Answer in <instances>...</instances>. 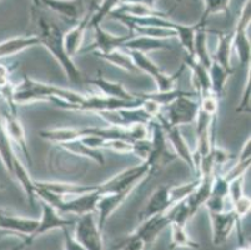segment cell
<instances>
[{
    "label": "cell",
    "mask_w": 251,
    "mask_h": 250,
    "mask_svg": "<svg viewBox=\"0 0 251 250\" xmlns=\"http://www.w3.org/2000/svg\"><path fill=\"white\" fill-rule=\"evenodd\" d=\"M34 15H35V27L38 30L36 35L34 36L38 38L39 45L47 48L48 52L60 64L70 82L74 84H79V85L84 84L85 79H84L83 73L75 65L73 58H70L65 52V47H64L65 31H63L60 25L55 20L48 18L44 13L39 11Z\"/></svg>",
    "instance_id": "6da1fadb"
},
{
    "label": "cell",
    "mask_w": 251,
    "mask_h": 250,
    "mask_svg": "<svg viewBox=\"0 0 251 250\" xmlns=\"http://www.w3.org/2000/svg\"><path fill=\"white\" fill-rule=\"evenodd\" d=\"M149 132L151 134V139H150L151 146H150L149 155L144 163H147V165L149 167L150 175H154L157 171L165 168L171 162H174L176 159V155L171 150L165 133L156 119L149 123Z\"/></svg>",
    "instance_id": "7a4b0ae2"
},
{
    "label": "cell",
    "mask_w": 251,
    "mask_h": 250,
    "mask_svg": "<svg viewBox=\"0 0 251 250\" xmlns=\"http://www.w3.org/2000/svg\"><path fill=\"white\" fill-rule=\"evenodd\" d=\"M193 95H182L164 107L165 111L161 113L166 121L174 127H184L195 123L200 111L199 99Z\"/></svg>",
    "instance_id": "3957f363"
},
{
    "label": "cell",
    "mask_w": 251,
    "mask_h": 250,
    "mask_svg": "<svg viewBox=\"0 0 251 250\" xmlns=\"http://www.w3.org/2000/svg\"><path fill=\"white\" fill-rule=\"evenodd\" d=\"M133 59L134 64L138 68L139 72H143L145 74L150 75L155 80L157 86V91H169L175 89V83L181 77L186 65L182 64L181 68L174 73V74H166L159 68V65L154 63L151 59L148 56V54H143L139 52H127Z\"/></svg>",
    "instance_id": "277c9868"
},
{
    "label": "cell",
    "mask_w": 251,
    "mask_h": 250,
    "mask_svg": "<svg viewBox=\"0 0 251 250\" xmlns=\"http://www.w3.org/2000/svg\"><path fill=\"white\" fill-rule=\"evenodd\" d=\"M148 176H150L149 167L147 165V163L143 162L141 164L120 171L105 183L98 185V192L100 194H111V193L120 192V190H134Z\"/></svg>",
    "instance_id": "5b68a950"
},
{
    "label": "cell",
    "mask_w": 251,
    "mask_h": 250,
    "mask_svg": "<svg viewBox=\"0 0 251 250\" xmlns=\"http://www.w3.org/2000/svg\"><path fill=\"white\" fill-rule=\"evenodd\" d=\"M36 226H38V219L20 217V215L0 209V234H8V235L22 238L23 244L19 247V250L31 244L30 239L35 233Z\"/></svg>",
    "instance_id": "8992f818"
},
{
    "label": "cell",
    "mask_w": 251,
    "mask_h": 250,
    "mask_svg": "<svg viewBox=\"0 0 251 250\" xmlns=\"http://www.w3.org/2000/svg\"><path fill=\"white\" fill-rule=\"evenodd\" d=\"M251 22V0H246L243 9L240 11L239 19H237L236 27L234 31V39H232V48L237 54V59L240 61L241 66L250 68L251 58V45L250 39L248 35V28Z\"/></svg>",
    "instance_id": "52a82bcc"
},
{
    "label": "cell",
    "mask_w": 251,
    "mask_h": 250,
    "mask_svg": "<svg viewBox=\"0 0 251 250\" xmlns=\"http://www.w3.org/2000/svg\"><path fill=\"white\" fill-rule=\"evenodd\" d=\"M75 239L85 250H105L102 230L98 226L95 213L80 215L75 222Z\"/></svg>",
    "instance_id": "ba28073f"
},
{
    "label": "cell",
    "mask_w": 251,
    "mask_h": 250,
    "mask_svg": "<svg viewBox=\"0 0 251 250\" xmlns=\"http://www.w3.org/2000/svg\"><path fill=\"white\" fill-rule=\"evenodd\" d=\"M210 222H211V230H213V244L215 247H221L229 240L235 228L239 230V242L243 244V231H241V222L237 219L235 213L230 210L220 213H209Z\"/></svg>",
    "instance_id": "9c48e42d"
},
{
    "label": "cell",
    "mask_w": 251,
    "mask_h": 250,
    "mask_svg": "<svg viewBox=\"0 0 251 250\" xmlns=\"http://www.w3.org/2000/svg\"><path fill=\"white\" fill-rule=\"evenodd\" d=\"M0 118H1V123L5 129L6 135L10 139L13 146L17 145L19 150L22 151L29 164L31 165L33 160H31L30 151H29L28 140H26V134H25L24 127H23L22 121L18 118V113L14 110H10L8 107H4L0 113Z\"/></svg>",
    "instance_id": "30bf717a"
},
{
    "label": "cell",
    "mask_w": 251,
    "mask_h": 250,
    "mask_svg": "<svg viewBox=\"0 0 251 250\" xmlns=\"http://www.w3.org/2000/svg\"><path fill=\"white\" fill-rule=\"evenodd\" d=\"M155 119L160 123L161 128H163L164 133H165L166 139H168L169 145H170L171 150L174 151V154L176 155V158H180L182 162L186 163V165H188L189 168L195 173V164H194L193 151L189 148L188 143L185 140V138L182 137L181 130L177 127H174V125L169 124L168 121L164 119V116L161 115V113Z\"/></svg>",
    "instance_id": "8fae6325"
},
{
    "label": "cell",
    "mask_w": 251,
    "mask_h": 250,
    "mask_svg": "<svg viewBox=\"0 0 251 250\" xmlns=\"http://www.w3.org/2000/svg\"><path fill=\"white\" fill-rule=\"evenodd\" d=\"M95 31L94 41L88 47L81 48L79 54H88V53H109L116 49H123L129 39L133 38L135 34L130 33L129 35H114L105 29L101 25H97L93 28Z\"/></svg>",
    "instance_id": "7c38bea8"
},
{
    "label": "cell",
    "mask_w": 251,
    "mask_h": 250,
    "mask_svg": "<svg viewBox=\"0 0 251 250\" xmlns=\"http://www.w3.org/2000/svg\"><path fill=\"white\" fill-rule=\"evenodd\" d=\"M141 104V99L134 100V102H126V100L115 99L104 95H89L84 98L83 102L76 107L72 108L73 111H89V113H98V111H105V110H116L122 108H133Z\"/></svg>",
    "instance_id": "4fadbf2b"
},
{
    "label": "cell",
    "mask_w": 251,
    "mask_h": 250,
    "mask_svg": "<svg viewBox=\"0 0 251 250\" xmlns=\"http://www.w3.org/2000/svg\"><path fill=\"white\" fill-rule=\"evenodd\" d=\"M40 203H42V217L38 220V226H36L35 233L31 237L30 243H33L36 238L48 233V231L55 230V229L63 230V229L70 228L75 224L74 220L64 218L63 214L59 213L52 205L45 203V201H40Z\"/></svg>",
    "instance_id": "5bb4252c"
},
{
    "label": "cell",
    "mask_w": 251,
    "mask_h": 250,
    "mask_svg": "<svg viewBox=\"0 0 251 250\" xmlns=\"http://www.w3.org/2000/svg\"><path fill=\"white\" fill-rule=\"evenodd\" d=\"M42 6L58 14L65 22L76 24L86 14L84 0H40Z\"/></svg>",
    "instance_id": "9a60e30c"
},
{
    "label": "cell",
    "mask_w": 251,
    "mask_h": 250,
    "mask_svg": "<svg viewBox=\"0 0 251 250\" xmlns=\"http://www.w3.org/2000/svg\"><path fill=\"white\" fill-rule=\"evenodd\" d=\"M133 192V189H126L111 193V194H100V199L97 204V210H95V213L98 214L97 222L100 230H104L105 224L109 220L110 215L122 206V204L129 198Z\"/></svg>",
    "instance_id": "2e32d148"
},
{
    "label": "cell",
    "mask_w": 251,
    "mask_h": 250,
    "mask_svg": "<svg viewBox=\"0 0 251 250\" xmlns=\"http://www.w3.org/2000/svg\"><path fill=\"white\" fill-rule=\"evenodd\" d=\"M140 223L141 224L134 231L133 235L143 240L144 244L147 245L148 248L156 242L159 235L163 233L164 229L170 225L171 222L169 215L165 213V214H157L154 215V217L148 218V219L143 220Z\"/></svg>",
    "instance_id": "e0dca14e"
},
{
    "label": "cell",
    "mask_w": 251,
    "mask_h": 250,
    "mask_svg": "<svg viewBox=\"0 0 251 250\" xmlns=\"http://www.w3.org/2000/svg\"><path fill=\"white\" fill-rule=\"evenodd\" d=\"M94 8L95 5L91 6L89 13H86L76 24H74V27L70 30L65 31V34H64V47H65V52L70 58L79 54V52L83 48L84 36L89 29V20H90L91 13H93Z\"/></svg>",
    "instance_id": "ac0fdd59"
},
{
    "label": "cell",
    "mask_w": 251,
    "mask_h": 250,
    "mask_svg": "<svg viewBox=\"0 0 251 250\" xmlns=\"http://www.w3.org/2000/svg\"><path fill=\"white\" fill-rule=\"evenodd\" d=\"M184 64L186 65V68L191 70V74H193L191 80H193V85L195 88V95L199 98V100L201 99L202 96L213 93V90H211V82H210L209 68L199 63L191 55H185Z\"/></svg>",
    "instance_id": "d6986e66"
},
{
    "label": "cell",
    "mask_w": 251,
    "mask_h": 250,
    "mask_svg": "<svg viewBox=\"0 0 251 250\" xmlns=\"http://www.w3.org/2000/svg\"><path fill=\"white\" fill-rule=\"evenodd\" d=\"M171 206L173 204H171L170 196H169V185H161V187L156 188L150 195V198L148 199L147 204L144 205L143 210L139 214V220L143 222L154 215L165 214Z\"/></svg>",
    "instance_id": "ffe728a7"
},
{
    "label": "cell",
    "mask_w": 251,
    "mask_h": 250,
    "mask_svg": "<svg viewBox=\"0 0 251 250\" xmlns=\"http://www.w3.org/2000/svg\"><path fill=\"white\" fill-rule=\"evenodd\" d=\"M90 83L91 85H94L95 88L99 89L100 94L104 96H109V98H115V99L126 100V102H134V100H139L134 93H130L124 88L122 83L110 82L106 78L102 77L101 74L98 73V75L93 79L86 80Z\"/></svg>",
    "instance_id": "44dd1931"
},
{
    "label": "cell",
    "mask_w": 251,
    "mask_h": 250,
    "mask_svg": "<svg viewBox=\"0 0 251 250\" xmlns=\"http://www.w3.org/2000/svg\"><path fill=\"white\" fill-rule=\"evenodd\" d=\"M38 187L48 190V192L60 196V198L68 199L73 196L83 195L86 193H91L98 189V185H80L72 184V183H58V182H35Z\"/></svg>",
    "instance_id": "7402d4cb"
},
{
    "label": "cell",
    "mask_w": 251,
    "mask_h": 250,
    "mask_svg": "<svg viewBox=\"0 0 251 250\" xmlns=\"http://www.w3.org/2000/svg\"><path fill=\"white\" fill-rule=\"evenodd\" d=\"M123 49H126L127 52H139L143 54H148V53L156 52V50H170L171 45L169 44L168 40L134 35L125 43Z\"/></svg>",
    "instance_id": "603a6c76"
},
{
    "label": "cell",
    "mask_w": 251,
    "mask_h": 250,
    "mask_svg": "<svg viewBox=\"0 0 251 250\" xmlns=\"http://www.w3.org/2000/svg\"><path fill=\"white\" fill-rule=\"evenodd\" d=\"M218 44H216L215 53L213 56V60L220 64L223 68L227 70H234L231 66V54H232V39H234V31H220L218 33Z\"/></svg>",
    "instance_id": "cb8c5ba5"
},
{
    "label": "cell",
    "mask_w": 251,
    "mask_h": 250,
    "mask_svg": "<svg viewBox=\"0 0 251 250\" xmlns=\"http://www.w3.org/2000/svg\"><path fill=\"white\" fill-rule=\"evenodd\" d=\"M198 24V29L194 35V47H193V56L196 60L209 68L211 61H213V56L210 54L209 50V43H207V31L206 25L201 24V23H196Z\"/></svg>",
    "instance_id": "d4e9b609"
},
{
    "label": "cell",
    "mask_w": 251,
    "mask_h": 250,
    "mask_svg": "<svg viewBox=\"0 0 251 250\" xmlns=\"http://www.w3.org/2000/svg\"><path fill=\"white\" fill-rule=\"evenodd\" d=\"M35 45H39V40L34 35L17 36V38L1 41L0 43V60L9 58V56H14L15 54H19V53L24 52L25 49L33 48Z\"/></svg>",
    "instance_id": "484cf974"
},
{
    "label": "cell",
    "mask_w": 251,
    "mask_h": 250,
    "mask_svg": "<svg viewBox=\"0 0 251 250\" xmlns=\"http://www.w3.org/2000/svg\"><path fill=\"white\" fill-rule=\"evenodd\" d=\"M98 58L102 59L106 63L111 64V65L116 66V68L125 70L127 73H131V74H136L139 73L138 68L134 64L133 59L130 56V54L127 52H124L123 49H116L113 52L109 53H94Z\"/></svg>",
    "instance_id": "4316f807"
},
{
    "label": "cell",
    "mask_w": 251,
    "mask_h": 250,
    "mask_svg": "<svg viewBox=\"0 0 251 250\" xmlns=\"http://www.w3.org/2000/svg\"><path fill=\"white\" fill-rule=\"evenodd\" d=\"M234 70H227V69L223 68L220 64L216 61H211L209 66V74H210V82H211V90H213L214 95L220 99L223 98L224 91L226 88L227 79L232 75Z\"/></svg>",
    "instance_id": "83f0119b"
},
{
    "label": "cell",
    "mask_w": 251,
    "mask_h": 250,
    "mask_svg": "<svg viewBox=\"0 0 251 250\" xmlns=\"http://www.w3.org/2000/svg\"><path fill=\"white\" fill-rule=\"evenodd\" d=\"M114 11L120 14H126L129 17L134 18H168L171 13V11H161L156 8H151V6L141 5V4H119V6Z\"/></svg>",
    "instance_id": "f1b7e54d"
},
{
    "label": "cell",
    "mask_w": 251,
    "mask_h": 250,
    "mask_svg": "<svg viewBox=\"0 0 251 250\" xmlns=\"http://www.w3.org/2000/svg\"><path fill=\"white\" fill-rule=\"evenodd\" d=\"M170 231H171V239H170V247L169 249H199L200 243H198L196 240H194L193 238L189 235V233L186 231V228L179 224L170 223Z\"/></svg>",
    "instance_id": "f546056e"
},
{
    "label": "cell",
    "mask_w": 251,
    "mask_h": 250,
    "mask_svg": "<svg viewBox=\"0 0 251 250\" xmlns=\"http://www.w3.org/2000/svg\"><path fill=\"white\" fill-rule=\"evenodd\" d=\"M61 149H64L65 151H68L69 154L73 155H77V157H84L86 159H90L93 162H95L97 164L99 165H104L105 163V158L104 155L101 154V151L100 150H94V149H90L88 146L84 145L79 139L76 140L69 141V143H64L60 144Z\"/></svg>",
    "instance_id": "4dcf8cb0"
},
{
    "label": "cell",
    "mask_w": 251,
    "mask_h": 250,
    "mask_svg": "<svg viewBox=\"0 0 251 250\" xmlns=\"http://www.w3.org/2000/svg\"><path fill=\"white\" fill-rule=\"evenodd\" d=\"M0 158H1V162H3L6 171L11 175L13 168H14V163L18 159V155L15 154L14 146H13L10 139L6 135L3 123H1V118H0Z\"/></svg>",
    "instance_id": "1f68e13d"
},
{
    "label": "cell",
    "mask_w": 251,
    "mask_h": 250,
    "mask_svg": "<svg viewBox=\"0 0 251 250\" xmlns=\"http://www.w3.org/2000/svg\"><path fill=\"white\" fill-rule=\"evenodd\" d=\"M127 29L130 30V33L139 36H148V38L161 39V40H169V39L176 38V33L173 29H166V28L136 27V25H131V27H127Z\"/></svg>",
    "instance_id": "d6a6232c"
},
{
    "label": "cell",
    "mask_w": 251,
    "mask_h": 250,
    "mask_svg": "<svg viewBox=\"0 0 251 250\" xmlns=\"http://www.w3.org/2000/svg\"><path fill=\"white\" fill-rule=\"evenodd\" d=\"M122 3V0H102L99 5H97L91 13L90 20H89V29L97 25L101 24L105 18H108L114 10Z\"/></svg>",
    "instance_id": "836d02e7"
},
{
    "label": "cell",
    "mask_w": 251,
    "mask_h": 250,
    "mask_svg": "<svg viewBox=\"0 0 251 250\" xmlns=\"http://www.w3.org/2000/svg\"><path fill=\"white\" fill-rule=\"evenodd\" d=\"M230 1L231 0H204V11H202L201 18L199 23L207 25L209 18L215 14H229L230 10Z\"/></svg>",
    "instance_id": "e575fe53"
},
{
    "label": "cell",
    "mask_w": 251,
    "mask_h": 250,
    "mask_svg": "<svg viewBox=\"0 0 251 250\" xmlns=\"http://www.w3.org/2000/svg\"><path fill=\"white\" fill-rule=\"evenodd\" d=\"M251 208V201L250 196L243 195L241 198H239L237 200H235L231 204V210L235 213V215L237 217V219L243 220L246 215H249Z\"/></svg>",
    "instance_id": "d590c367"
},
{
    "label": "cell",
    "mask_w": 251,
    "mask_h": 250,
    "mask_svg": "<svg viewBox=\"0 0 251 250\" xmlns=\"http://www.w3.org/2000/svg\"><path fill=\"white\" fill-rule=\"evenodd\" d=\"M200 102V110L207 113L211 116H218L219 110V99L214 95L213 93L207 94V95L202 96Z\"/></svg>",
    "instance_id": "8d00e7d4"
},
{
    "label": "cell",
    "mask_w": 251,
    "mask_h": 250,
    "mask_svg": "<svg viewBox=\"0 0 251 250\" xmlns=\"http://www.w3.org/2000/svg\"><path fill=\"white\" fill-rule=\"evenodd\" d=\"M250 94H251V83H250V68H248V77H246L245 86H244L243 94H241L240 104L237 107V113H250Z\"/></svg>",
    "instance_id": "74e56055"
},
{
    "label": "cell",
    "mask_w": 251,
    "mask_h": 250,
    "mask_svg": "<svg viewBox=\"0 0 251 250\" xmlns=\"http://www.w3.org/2000/svg\"><path fill=\"white\" fill-rule=\"evenodd\" d=\"M64 233V250H85L83 245L75 239L74 235H72L69 228L63 229Z\"/></svg>",
    "instance_id": "f35d334b"
},
{
    "label": "cell",
    "mask_w": 251,
    "mask_h": 250,
    "mask_svg": "<svg viewBox=\"0 0 251 250\" xmlns=\"http://www.w3.org/2000/svg\"><path fill=\"white\" fill-rule=\"evenodd\" d=\"M11 84L10 82V69L4 64H0V90Z\"/></svg>",
    "instance_id": "ab89813d"
},
{
    "label": "cell",
    "mask_w": 251,
    "mask_h": 250,
    "mask_svg": "<svg viewBox=\"0 0 251 250\" xmlns=\"http://www.w3.org/2000/svg\"><path fill=\"white\" fill-rule=\"evenodd\" d=\"M246 160H251V140L250 137L248 138L244 143L243 148H241L240 153L237 155V162H246Z\"/></svg>",
    "instance_id": "60d3db41"
},
{
    "label": "cell",
    "mask_w": 251,
    "mask_h": 250,
    "mask_svg": "<svg viewBox=\"0 0 251 250\" xmlns=\"http://www.w3.org/2000/svg\"><path fill=\"white\" fill-rule=\"evenodd\" d=\"M120 4H141V5L155 8L156 0H122V3Z\"/></svg>",
    "instance_id": "b9f144b4"
},
{
    "label": "cell",
    "mask_w": 251,
    "mask_h": 250,
    "mask_svg": "<svg viewBox=\"0 0 251 250\" xmlns=\"http://www.w3.org/2000/svg\"><path fill=\"white\" fill-rule=\"evenodd\" d=\"M31 1H33V4H34V6H35V8H42V1H40V0H31Z\"/></svg>",
    "instance_id": "7bdbcfd3"
},
{
    "label": "cell",
    "mask_w": 251,
    "mask_h": 250,
    "mask_svg": "<svg viewBox=\"0 0 251 250\" xmlns=\"http://www.w3.org/2000/svg\"><path fill=\"white\" fill-rule=\"evenodd\" d=\"M236 250H250V247H248V245H239V248H236Z\"/></svg>",
    "instance_id": "ee69618b"
},
{
    "label": "cell",
    "mask_w": 251,
    "mask_h": 250,
    "mask_svg": "<svg viewBox=\"0 0 251 250\" xmlns=\"http://www.w3.org/2000/svg\"><path fill=\"white\" fill-rule=\"evenodd\" d=\"M174 1H176V3H180V1H181V0H174Z\"/></svg>",
    "instance_id": "f6af8a7d"
},
{
    "label": "cell",
    "mask_w": 251,
    "mask_h": 250,
    "mask_svg": "<svg viewBox=\"0 0 251 250\" xmlns=\"http://www.w3.org/2000/svg\"><path fill=\"white\" fill-rule=\"evenodd\" d=\"M14 250H19V248H17V249H14Z\"/></svg>",
    "instance_id": "bcb514c9"
}]
</instances>
